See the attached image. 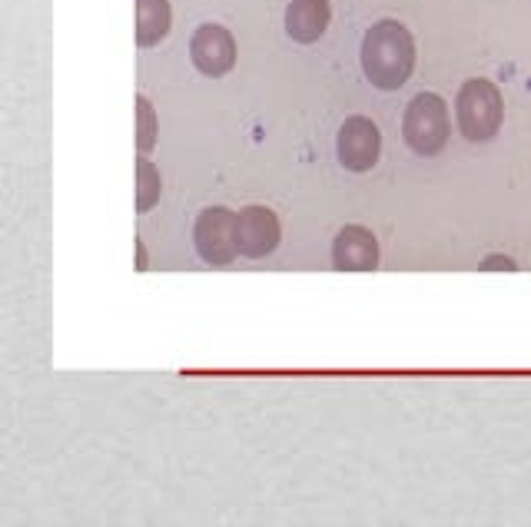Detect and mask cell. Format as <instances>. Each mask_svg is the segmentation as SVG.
<instances>
[{
  "instance_id": "6da1fadb",
  "label": "cell",
  "mask_w": 531,
  "mask_h": 527,
  "mask_svg": "<svg viewBox=\"0 0 531 527\" xmlns=\"http://www.w3.org/2000/svg\"><path fill=\"white\" fill-rule=\"evenodd\" d=\"M362 74L376 90H402L408 76L416 70V37L408 34V27L385 17L366 30L362 37Z\"/></svg>"
},
{
  "instance_id": "7a4b0ae2",
  "label": "cell",
  "mask_w": 531,
  "mask_h": 527,
  "mask_svg": "<svg viewBox=\"0 0 531 527\" xmlns=\"http://www.w3.org/2000/svg\"><path fill=\"white\" fill-rule=\"evenodd\" d=\"M456 123L468 143H488L505 123V100L492 80L475 76L465 80L456 97Z\"/></svg>"
},
{
  "instance_id": "3957f363",
  "label": "cell",
  "mask_w": 531,
  "mask_h": 527,
  "mask_svg": "<svg viewBox=\"0 0 531 527\" xmlns=\"http://www.w3.org/2000/svg\"><path fill=\"white\" fill-rule=\"evenodd\" d=\"M452 120H448V103L439 93H418L405 106L402 116V139L416 156H439L448 146Z\"/></svg>"
},
{
  "instance_id": "277c9868",
  "label": "cell",
  "mask_w": 531,
  "mask_h": 527,
  "mask_svg": "<svg viewBox=\"0 0 531 527\" xmlns=\"http://www.w3.org/2000/svg\"><path fill=\"white\" fill-rule=\"evenodd\" d=\"M193 242H196L202 263L229 265L240 256V249H236V213L226 206L202 209L196 216V226H193Z\"/></svg>"
},
{
  "instance_id": "5b68a950",
  "label": "cell",
  "mask_w": 531,
  "mask_h": 527,
  "mask_svg": "<svg viewBox=\"0 0 531 527\" xmlns=\"http://www.w3.org/2000/svg\"><path fill=\"white\" fill-rule=\"evenodd\" d=\"M336 153L349 173H369L382 156L379 126L362 114L345 116L339 126V137H336Z\"/></svg>"
},
{
  "instance_id": "8992f818",
  "label": "cell",
  "mask_w": 531,
  "mask_h": 527,
  "mask_svg": "<svg viewBox=\"0 0 531 527\" xmlns=\"http://www.w3.org/2000/svg\"><path fill=\"white\" fill-rule=\"evenodd\" d=\"M236 37L223 24H202L193 30L190 37V60L202 76H226L236 67Z\"/></svg>"
},
{
  "instance_id": "52a82bcc",
  "label": "cell",
  "mask_w": 531,
  "mask_h": 527,
  "mask_svg": "<svg viewBox=\"0 0 531 527\" xmlns=\"http://www.w3.org/2000/svg\"><path fill=\"white\" fill-rule=\"evenodd\" d=\"M282 226L279 216L269 206H246L236 213V249L246 259H266L269 252H276Z\"/></svg>"
},
{
  "instance_id": "ba28073f",
  "label": "cell",
  "mask_w": 531,
  "mask_h": 527,
  "mask_svg": "<svg viewBox=\"0 0 531 527\" xmlns=\"http://www.w3.org/2000/svg\"><path fill=\"white\" fill-rule=\"evenodd\" d=\"M332 265L339 272H372L379 269V239L366 226H342L332 239Z\"/></svg>"
},
{
  "instance_id": "9c48e42d",
  "label": "cell",
  "mask_w": 531,
  "mask_h": 527,
  "mask_svg": "<svg viewBox=\"0 0 531 527\" xmlns=\"http://www.w3.org/2000/svg\"><path fill=\"white\" fill-rule=\"evenodd\" d=\"M332 20V4L329 0H289L286 7V34L296 43H316Z\"/></svg>"
},
{
  "instance_id": "30bf717a",
  "label": "cell",
  "mask_w": 531,
  "mask_h": 527,
  "mask_svg": "<svg viewBox=\"0 0 531 527\" xmlns=\"http://www.w3.org/2000/svg\"><path fill=\"white\" fill-rule=\"evenodd\" d=\"M173 27V7L170 0H137V47L150 51L163 43Z\"/></svg>"
},
{
  "instance_id": "8fae6325",
  "label": "cell",
  "mask_w": 531,
  "mask_h": 527,
  "mask_svg": "<svg viewBox=\"0 0 531 527\" xmlns=\"http://www.w3.org/2000/svg\"><path fill=\"white\" fill-rule=\"evenodd\" d=\"M163 196V179H160V169L139 156L137 160V213H150L153 206Z\"/></svg>"
},
{
  "instance_id": "7c38bea8",
  "label": "cell",
  "mask_w": 531,
  "mask_h": 527,
  "mask_svg": "<svg viewBox=\"0 0 531 527\" xmlns=\"http://www.w3.org/2000/svg\"><path fill=\"white\" fill-rule=\"evenodd\" d=\"M156 139H160V120H156V110H153V103L147 97H137V150L139 156H147V153L156 146Z\"/></svg>"
},
{
  "instance_id": "4fadbf2b",
  "label": "cell",
  "mask_w": 531,
  "mask_h": 527,
  "mask_svg": "<svg viewBox=\"0 0 531 527\" xmlns=\"http://www.w3.org/2000/svg\"><path fill=\"white\" fill-rule=\"evenodd\" d=\"M479 269L481 272H515L519 263H515V259H508V256H485Z\"/></svg>"
},
{
  "instance_id": "5bb4252c",
  "label": "cell",
  "mask_w": 531,
  "mask_h": 527,
  "mask_svg": "<svg viewBox=\"0 0 531 527\" xmlns=\"http://www.w3.org/2000/svg\"><path fill=\"white\" fill-rule=\"evenodd\" d=\"M137 269L139 272L147 269V249H143V242H139V239H137Z\"/></svg>"
}]
</instances>
